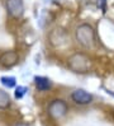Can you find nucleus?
Returning a JSON list of instances; mask_svg holds the SVG:
<instances>
[{
  "instance_id": "6",
  "label": "nucleus",
  "mask_w": 114,
  "mask_h": 126,
  "mask_svg": "<svg viewBox=\"0 0 114 126\" xmlns=\"http://www.w3.org/2000/svg\"><path fill=\"white\" fill-rule=\"evenodd\" d=\"M71 99L76 103V105L85 106V105L91 103L93 95H91L90 93H88L86 91H84V89H76L71 93Z\"/></svg>"
},
{
  "instance_id": "3",
  "label": "nucleus",
  "mask_w": 114,
  "mask_h": 126,
  "mask_svg": "<svg viewBox=\"0 0 114 126\" xmlns=\"http://www.w3.org/2000/svg\"><path fill=\"white\" fill-rule=\"evenodd\" d=\"M67 111H68V106L63 99H53V101H51V103L48 105V108H47L48 115L52 118H56V120L63 117L67 113Z\"/></svg>"
},
{
  "instance_id": "10",
  "label": "nucleus",
  "mask_w": 114,
  "mask_h": 126,
  "mask_svg": "<svg viewBox=\"0 0 114 126\" xmlns=\"http://www.w3.org/2000/svg\"><path fill=\"white\" fill-rule=\"evenodd\" d=\"M0 81L6 88H13V87H15V83H17V80H15L14 77H1L0 78Z\"/></svg>"
},
{
  "instance_id": "11",
  "label": "nucleus",
  "mask_w": 114,
  "mask_h": 126,
  "mask_svg": "<svg viewBox=\"0 0 114 126\" xmlns=\"http://www.w3.org/2000/svg\"><path fill=\"white\" fill-rule=\"evenodd\" d=\"M48 18H50V14L46 12V10H42L41 14H39V18H38V24H39V27H44L46 22H48Z\"/></svg>"
},
{
  "instance_id": "4",
  "label": "nucleus",
  "mask_w": 114,
  "mask_h": 126,
  "mask_svg": "<svg viewBox=\"0 0 114 126\" xmlns=\"http://www.w3.org/2000/svg\"><path fill=\"white\" fill-rule=\"evenodd\" d=\"M50 41L55 47H61V46H65L66 43L70 41V37H68V34L66 33L65 29L55 28L50 33Z\"/></svg>"
},
{
  "instance_id": "13",
  "label": "nucleus",
  "mask_w": 114,
  "mask_h": 126,
  "mask_svg": "<svg viewBox=\"0 0 114 126\" xmlns=\"http://www.w3.org/2000/svg\"><path fill=\"white\" fill-rule=\"evenodd\" d=\"M105 5H106V0H98V6L103 12H105Z\"/></svg>"
},
{
  "instance_id": "14",
  "label": "nucleus",
  "mask_w": 114,
  "mask_h": 126,
  "mask_svg": "<svg viewBox=\"0 0 114 126\" xmlns=\"http://www.w3.org/2000/svg\"><path fill=\"white\" fill-rule=\"evenodd\" d=\"M17 126H28V125H24V124H20V125H17Z\"/></svg>"
},
{
  "instance_id": "9",
  "label": "nucleus",
  "mask_w": 114,
  "mask_h": 126,
  "mask_svg": "<svg viewBox=\"0 0 114 126\" xmlns=\"http://www.w3.org/2000/svg\"><path fill=\"white\" fill-rule=\"evenodd\" d=\"M10 97H9V94H8L3 89H0V108L1 110H5L10 106Z\"/></svg>"
},
{
  "instance_id": "5",
  "label": "nucleus",
  "mask_w": 114,
  "mask_h": 126,
  "mask_svg": "<svg viewBox=\"0 0 114 126\" xmlns=\"http://www.w3.org/2000/svg\"><path fill=\"white\" fill-rule=\"evenodd\" d=\"M6 12L9 16L18 19L24 14V4L23 0H6Z\"/></svg>"
},
{
  "instance_id": "8",
  "label": "nucleus",
  "mask_w": 114,
  "mask_h": 126,
  "mask_svg": "<svg viewBox=\"0 0 114 126\" xmlns=\"http://www.w3.org/2000/svg\"><path fill=\"white\" fill-rule=\"evenodd\" d=\"M34 84H36L38 91H48L52 87L51 80L46 77H36L34 78Z\"/></svg>"
},
{
  "instance_id": "12",
  "label": "nucleus",
  "mask_w": 114,
  "mask_h": 126,
  "mask_svg": "<svg viewBox=\"0 0 114 126\" xmlns=\"http://www.w3.org/2000/svg\"><path fill=\"white\" fill-rule=\"evenodd\" d=\"M28 92V89L25 87H23V85H18L17 88H15V93H14V95H15V98H22V97H24L25 95V93Z\"/></svg>"
},
{
  "instance_id": "15",
  "label": "nucleus",
  "mask_w": 114,
  "mask_h": 126,
  "mask_svg": "<svg viewBox=\"0 0 114 126\" xmlns=\"http://www.w3.org/2000/svg\"><path fill=\"white\" fill-rule=\"evenodd\" d=\"M44 1H52V0H44Z\"/></svg>"
},
{
  "instance_id": "2",
  "label": "nucleus",
  "mask_w": 114,
  "mask_h": 126,
  "mask_svg": "<svg viewBox=\"0 0 114 126\" xmlns=\"http://www.w3.org/2000/svg\"><path fill=\"white\" fill-rule=\"evenodd\" d=\"M76 40L82 47L91 48L95 45V31L90 24H80L76 28Z\"/></svg>"
},
{
  "instance_id": "7",
  "label": "nucleus",
  "mask_w": 114,
  "mask_h": 126,
  "mask_svg": "<svg viewBox=\"0 0 114 126\" xmlns=\"http://www.w3.org/2000/svg\"><path fill=\"white\" fill-rule=\"evenodd\" d=\"M19 56L15 51H5L0 55V65H3L4 68H12L18 63Z\"/></svg>"
},
{
  "instance_id": "1",
  "label": "nucleus",
  "mask_w": 114,
  "mask_h": 126,
  "mask_svg": "<svg viewBox=\"0 0 114 126\" xmlns=\"http://www.w3.org/2000/svg\"><path fill=\"white\" fill-rule=\"evenodd\" d=\"M67 66L68 69L72 70L74 73L77 74H85L88 73L91 66H93V63H91V59L82 52H75L72 54L67 60Z\"/></svg>"
}]
</instances>
